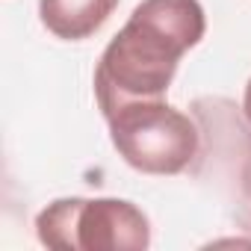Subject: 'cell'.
<instances>
[{"label": "cell", "mask_w": 251, "mask_h": 251, "mask_svg": "<svg viewBox=\"0 0 251 251\" xmlns=\"http://www.w3.org/2000/svg\"><path fill=\"white\" fill-rule=\"evenodd\" d=\"M207 33L198 0H142L98 59L95 98L103 112L121 103L163 98L186 50Z\"/></svg>", "instance_id": "1"}, {"label": "cell", "mask_w": 251, "mask_h": 251, "mask_svg": "<svg viewBox=\"0 0 251 251\" xmlns=\"http://www.w3.org/2000/svg\"><path fill=\"white\" fill-rule=\"evenodd\" d=\"M106 124L118 157L142 175H180L201 151L195 121L163 98L121 103L106 115Z\"/></svg>", "instance_id": "2"}, {"label": "cell", "mask_w": 251, "mask_h": 251, "mask_svg": "<svg viewBox=\"0 0 251 251\" xmlns=\"http://www.w3.org/2000/svg\"><path fill=\"white\" fill-rule=\"evenodd\" d=\"M36 236L59 251H145L151 222L124 198H56L36 216Z\"/></svg>", "instance_id": "3"}, {"label": "cell", "mask_w": 251, "mask_h": 251, "mask_svg": "<svg viewBox=\"0 0 251 251\" xmlns=\"http://www.w3.org/2000/svg\"><path fill=\"white\" fill-rule=\"evenodd\" d=\"M115 6L118 0H39V18L56 39L83 42L109 21Z\"/></svg>", "instance_id": "4"}, {"label": "cell", "mask_w": 251, "mask_h": 251, "mask_svg": "<svg viewBox=\"0 0 251 251\" xmlns=\"http://www.w3.org/2000/svg\"><path fill=\"white\" fill-rule=\"evenodd\" d=\"M239 189H242L245 201L251 204V151L245 154V160H242V169H239Z\"/></svg>", "instance_id": "5"}, {"label": "cell", "mask_w": 251, "mask_h": 251, "mask_svg": "<svg viewBox=\"0 0 251 251\" xmlns=\"http://www.w3.org/2000/svg\"><path fill=\"white\" fill-rule=\"evenodd\" d=\"M242 112H245V118H248V124H251V80H248L245 95H242Z\"/></svg>", "instance_id": "6"}]
</instances>
